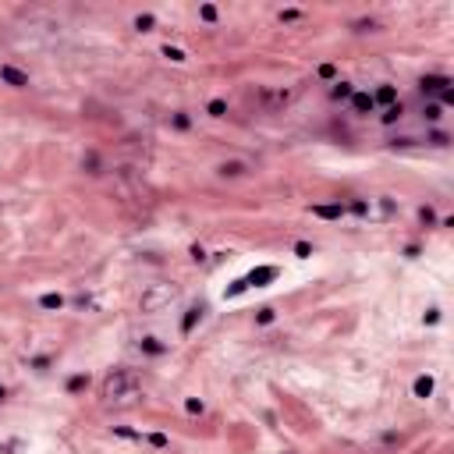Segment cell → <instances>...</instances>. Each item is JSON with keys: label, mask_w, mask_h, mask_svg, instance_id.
Segmentation results:
<instances>
[{"label": "cell", "mask_w": 454, "mask_h": 454, "mask_svg": "<svg viewBox=\"0 0 454 454\" xmlns=\"http://www.w3.org/2000/svg\"><path fill=\"white\" fill-rule=\"evenodd\" d=\"M103 401L110 408H132L139 401V376L121 369V373H110L107 383H103Z\"/></svg>", "instance_id": "obj_1"}, {"label": "cell", "mask_w": 454, "mask_h": 454, "mask_svg": "<svg viewBox=\"0 0 454 454\" xmlns=\"http://www.w3.org/2000/svg\"><path fill=\"white\" fill-rule=\"evenodd\" d=\"M174 284H153L149 291H142V298H139V309L142 312H156V309H163V305H171L174 302Z\"/></svg>", "instance_id": "obj_2"}, {"label": "cell", "mask_w": 454, "mask_h": 454, "mask_svg": "<svg viewBox=\"0 0 454 454\" xmlns=\"http://www.w3.org/2000/svg\"><path fill=\"white\" fill-rule=\"evenodd\" d=\"M0 78H4L8 86H15V89H25L29 86V75L18 71V68H11V64H0Z\"/></svg>", "instance_id": "obj_3"}, {"label": "cell", "mask_w": 454, "mask_h": 454, "mask_svg": "<svg viewBox=\"0 0 454 454\" xmlns=\"http://www.w3.org/2000/svg\"><path fill=\"white\" fill-rule=\"evenodd\" d=\"M245 171H249V160H224L220 167H217L220 178H241Z\"/></svg>", "instance_id": "obj_4"}, {"label": "cell", "mask_w": 454, "mask_h": 454, "mask_svg": "<svg viewBox=\"0 0 454 454\" xmlns=\"http://www.w3.org/2000/svg\"><path fill=\"white\" fill-rule=\"evenodd\" d=\"M351 110H355V114H373V110H376L373 93H351Z\"/></svg>", "instance_id": "obj_5"}, {"label": "cell", "mask_w": 454, "mask_h": 454, "mask_svg": "<svg viewBox=\"0 0 454 454\" xmlns=\"http://www.w3.org/2000/svg\"><path fill=\"white\" fill-rule=\"evenodd\" d=\"M373 103H376V107H394V103H397V89H394V86H380V89L373 93Z\"/></svg>", "instance_id": "obj_6"}, {"label": "cell", "mask_w": 454, "mask_h": 454, "mask_svg": "<svg viewBox=\"0 0 454 454\" xmlns=\"http://www.w3.org/2000/svg\"><path fill=\"white\" fill-rule=\"evenodd\" d=\"M312 213L323 217V220H341L344 217V206L341 202H334V206H312Z\"/></svg>", "instance_id": "obj_7"}, {"label": "cell", "mask_w": 454, "mask_h": 454, "mask_svg": "<svg viewBox=\"0 0 454 454\" xmlns=\"http://www.w3.org/2000/svg\"><path fill=\"white\" fill-rule=\"evenodd\" d=\"M273 277H277V270H273V266H263V270H252L249 277H245V284H256V287H263V284H266V280H273Z\"/></svg>", "instance_id": "obj_8"}, {"label": "cell", "mask_w": 454, "mask_h": 454, "mask_svg": "<svg viewBox=\"0 0 454 454\" xmlns=\"http://www.w3.org/2000/svg\"><path fill=\"white\" fill-rule=\"evenodd\" d=\"M202 319V305H195V309H188V316L181 319V334H192V326Z\"/></svg>", "instance_id": "obj_9"}, {"label": "cell", "mask_w": 454, "mask_h": 454, "mask_svg": "<svg viewBox=\"0 0 454 454\" xmlns=\"http://www.w3.org/2000/svg\"><path fill=\"white\" fill-rule=\"evenodd\" d=\"M450 86L447 78H422V93H443Z\"/></svg>", "instance_id": "obj_10"}, {"label": "cell", "mask_w": 454, "mask_h": 454, "mask_svg": "<svg viewBox=\"0 0 454 454\" xmlns=\"http://www.w3.org/2000/svg\"><path fill=\"white\" fill-rule=\"evenodd\" d=\"M433 394V376H419L415 380V397H429Z\"/></svg>", "instance_id": "obj_11"}, {"label": "cell", "mask_w": 454, "mask_h": 454, "mask_svg": "<svg viewBox=\"0 0 454 454\" xmlns=\"http://www.w3.org/2000/svg\"><path fill=\"white\" fill-rule=\"evenodd\" d=\"M330 96H334V100H351V86H348V82H337V86L330 89Z\"/></svg>", "instance_id": "obj_12"}, {"label": "cell", "mask_w": 454, "mask_h": 454, "mask_svg": "<svg viewBox=\"0 0 454 454\" xmlns=\"http://www.w3.org/2000/svg\"><path fill=\"white\" fill-rule=\"evenodd\" d=\"M163 57H167V61H174V64H181V61H185V50H181V47H171V43H167V47H163Z\"/></svg>", "instance_id": "obj_13"}, {"label": "cell", "mask_w": 454, "mask_h": 454, "mask_svg": "<svg viewBox=\"0 0 454 454\" xmlns=\"http://www.w3.org/2000/svg\"><path fill=\"white\" fill-rule=\"evenodd\" d=\"M206 114H210V117H224V114H227V103H224V100H210Z\"/></svg>", "instance_id": "obj_14"}, {"label": "cell", "mask_w": 454, "mask_h": 454, "mask_svg": "<svg viewBox=\"0 0 454 454\" xmlns=\"http://www.w3.org/2000/svg\"><path fill=\"white\" fill-rule=\"evenodd\" d=\"M39 305H43V309H64V298H61V295H43V298H39Z\"/></svg>", "instance_id": "obj_15"}, {"label": "cell", "mask_w": 454, "mask_h": 454, "mask_svg": "<svg viewBox=\"0 0 454 454\" xmlns=\"http://www.w3.org/2000/svg\"><path fill=\"white\" fill-rule=\"evenodd\" d=\"M86 387H89V376H71V380H68V390H71V394L86 390Z\"/></svg>", "instance_id": "obj_16"}, {"label": "cell", "mask_w": 454, "mask_h": 454, "mask_svg": "<svg viewBox=\"0 0 454 454\" xmlns=\"http://www.w3.org/2000/svg\"><path fill=\"white\" fill-rule=\"evenodd\" d=\"M153 22H156L153 15H139V18H135V29H139V32H149V29H153Z\"/></svg>", "instance_id": "obj_17"}, {"label": "cell", "mask_w": 454, "mask_h": 454, "mask_svg": "<svg viewBox=\"0 0 454 454\" xmlns=\"http://www.w3.org/2000/svg\"><path fill=\"white\" fill-rule=\"evenodd\" d=\"M273 319H277L273 309H259V312H256V323H259V326H266V323H273Z\"/></svg>", "instance_id": "obj_18"}, {"label": "cell", "mask_w": 454, "mask_h": 454, "mask_svg": "<svg viewBox=\"0 0 454 454\" xmlns=\"http://www.w3.org/2000/svg\"><path fill=\"white\" fill-rule=\"evenodd\" d=\"M171 125H174L178 132H188V125H192V121H188V114H174V117H171Z\"/></svg>", "instance_id": "obj_19"}, {"label": "cell", "mask_w": 454, "mask_h": 454, "mask_svg": "<svg viewBox=\"0 0 454 454\" xmlns=\"http://www.w3.org/2000/svg\"><path fill=\"white\" fill-rule=\"evenodd\" d=\"M199 18H202V22H217V8H213V4H202V8H199Z\"/></svg>", "instance_id": "obj_20"}, {"label": "cell", "mask_w": 454, "mask_h": 454, "mask_svg": "<svg viewBox=\"0 0 454 454\" xmlns=\"http://www.w3.org/2000/svg\"><path fill=\"white\" fill-rule=\"evenodd\" d=\"M401 117V103H394V107H387V114H383V125H394V121Z\"/></svg>", "instance_id": "obj_21"}, {"label": "cell", "mask_w": 454, "mask_h": 454, "mask_svg": "<svg viewBox=\"0 0 454 454\" xmlns=\"http://www.w3.org/2000/svg\"><path fill=\"white\" fill-rule=\"evenodd\" d=\"M142 348H146L149 355H160V351H163V344H160L156 337H146V341H142Z\"/></svg>", "instance_id": "obj_22"}, {"label": "cell", "mask_w": 454, "mask_h": 454, "mask_svg": "<svg viewBox=\"0 0 454 454\" xmlns=\"http://www.w3.org/2000/svg\"><path fill=\"white\" fill-rule=\"evenodd\" d=\"M185 408L192 411V415H202V401H199V397H188V401H185Z\"/></svg>", "instance_id": "obj_23"}, {"label": "cell", "mask_w": 454, "mask_h": 454, "mask_svg": "<svg viewBox=\"0 0 454 454\" xmlns=\"http://www.w3.org/2000/svg\"><path fill=\"white\" fill-rule=\"evenodd\" d=\"M149 443H153V447H167L171 440H167V436H163V433H149Z\"/></svg>", "instance_id": "obj_24"}, {"label": "cell", "mask_w": 454, "mask_h": 454, "mask_svg": "<svg viewBox=\"0 0 454 454\" xmlns=\"http://www.w3.org/2000/svg\"><path fill=\"white\" fill-rule=\"evenodd\" d=\"M351 210H355L358 217H365V213H369V202H362V199H355V202H351Z\"/></svg>", "instance_id": "obj_25"}, {"label": "cell", "mask_w": 454, "mask_h": 454, "mask_svg": "<svg viewBox=\"0 0 454 454\" xmlns=\"http://www.w3.org/2000/svg\"><path fill=\"white\" fill-rule=\"evenodd\" d=\"M319 78H337V68H334V64H323V68H319Z\"/></svg>", "instance_id": "obj_26"}, {"label": "cell", "mask_w": 454, "mask_h": 454, "mask_svg": "<svg viewBox=\"0 0 454 454\" xmlns=\"http://www.w3.org/2000/svg\"><path fill=\"white\" fill-rule=\"evenodd\" d=\"M298 18H302V11H295V8L291 11H280V22H298Z\"/></svg>", "instance_id": "obj_27"}, {"label": "cell", "mask_w": 454, "mask_h": 454, "mask_svg": "<svg viewBox=\"0 0 454 454\" xmlns=\"http://www.w3.org/2000/svg\"><path fill=\"white\" fill-rule=\"evenodd\" d=\"M436 117H440V103H429L426 107V121H436Z\"/></svg>", "instance_id": "obj_28"}, {"label": "cell", "mask_w": 454, "mask_h": 454, "mask_svg": "<svg viewBox=\"0 0 454 454\" xmlns=\"http://www.w3.org/2000/svg\"><path fill=\"white\" fill-rule=\"evenodd\" d=\"M295 252H298L302 259H305V256H312V249H309V245H305V241H298V245H295Z\"/></svg>", "instance_id": "obj_29"}, {"label": "cell", "mask_w": 454, "mask_h": 454, "mask_svg": "<svg viewBox=\"0 0 454 454\" xmlns=\"http://www.w3.org/2000/svg\"><path fill=\"white\" fill-rule=\"evenodd\" d=\"M4 397H8V390H4V387H0V401H4Z\"/></svg>", "instance_id": "obj_30"}]
</instances>
